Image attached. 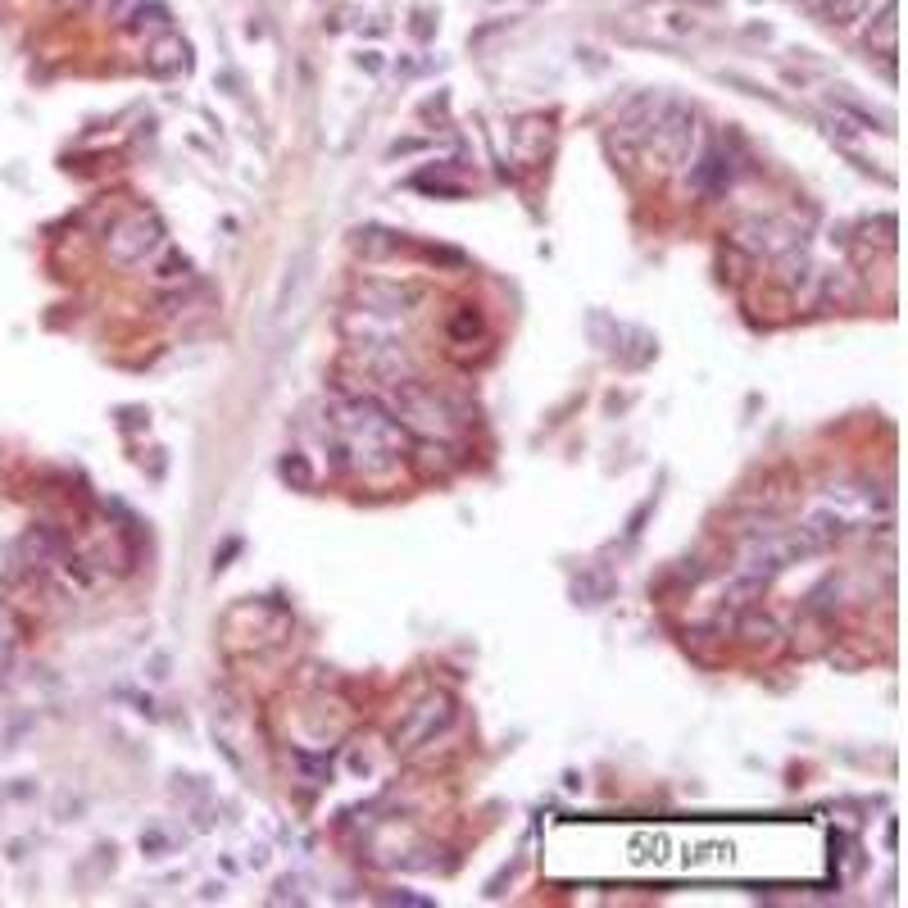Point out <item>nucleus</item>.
Masks as SVG:
<instances>
[{"label":"nucleus","instance_id":"nucleus-15","mask_svg":"<svg viewBox=\"0 0 908 908\" xmlns=\"http://www.w3.org/2000/svg\"><path fill=\"white\" fill-rule=\"evenodd\" d=\"M355 246L364 250V255H373V259H382V255H391L400 241L391 237V232H382V227H359L355 232Z\"/></svg>","mask_w":908,"mask_h":908},{"label":"nucleus","instance_id":"nucleus-25","mask_svg":"<svg viewBox=\"0 0 908 908\" xmlns=\"http://www.w3.org/2000/svg\"><path fill=\"white\" fill-rule=\"evenodd\" d=\"M5 668H10V645H0V681H5Z\"/></svg>","mask_w":908,"mask_h":908},{"label":"nucleus","instance_id":"nucleus-13","mask_svg":"<svg viewBox=\"0 0 908 908\" xmlns=\"http://www.w3.org/2000/svg\"><path fill=\"white\" fill-rule=\"evenodd\" d=\"M895 37H899V5L886 0L877 14V23L868 28V50H877L881 60H895Z\"/></svg>","mask_w":908,"mask_h":908},{"label":"nucleus","instance_id":"nucleus-11","mask_svg":"<svg viewBox=\"0 0 908 908\" xmlns=\"http://www.w3.org/2000/svg\"><path fill=\"white\" fill-rule=\"evenodd\" d=\"M309 273H314V246H300L296 255H291V264H287V277H282V287H277V305H273L277 318H287L291 309H296L300 291L309 287Z\"/></svg>","mask_w":908,"mask_h":908},{"label":"nucleus","instance_id":"nucleus-9","mask_svg":"<svg viewBox=\"0 0 908 908\" xmlns=\"http://www.w3.org/2000/svg\"><path fill=\"white\" fill-rule=\"evenodd\" d=\"M691 187L700 191V196H722V191L731 187V159L722 155L718 141H709L704 155L691 159Z\"/></svg>","mask_w":908,"mask_h":908},{"label":"nucleus","instance_id":"nucleus-4","mask_svg":"<svg viewBox=\"0 0 908 908\" xmlns=\"http://www.w3.org/2000/svg\"><path fill=\"white\" fill-rule=\"evenodd\" d=\"M159 250H164V223H159V214H150V209L119 218L105 237V255L114 259V264H141V259L159 255Z\"/></svg>","mask_w":908,"mask_h":908},{"label":"nucleus","instance_id":"nucleus-23","mask_svg":"<svg viewBox=\"0 0 908 908\" xmlns=\"http://www.w3.org/2000/svg\"><path fill=\"white\" fill-rule=\"evenodd\" d=\"M359 64H364L368 73H377V69H382V60H377V50H364V55H359Z\"/></svg>","mask_w":908,"mask_h":908},{"label":"nucleus","instance_id":"nucleus-6","mask_svg":"<svg viewBox=\"0 0 908 908\" xmlns=\"http://www.w3.org/2000/svg\"><path fill=\"white\" fill-rule=\"evenodd\" d=\"M450 722H454V700L445 691H432L405 713V722L395 727L391 745L400 754H414V750H423V745H432L441 731H450Z\"/></svg>","mask_w":908,"mask_h":908},{"label":"nucleus","instance_id":"nucleus-1","mask_svg":"<svg viewBox=\"0 0 908 908\" xmlns=\"http://www.w3.org/2000/svg\"><path fill=\"white\" fill-rule=\"evenodd\" d=\"M327 423H332L341 454H350V468H359L364 477H386L400 464L405 427H400V418L382 400H368V395L332 400L327 405Z\"/></svg>","mask_w":908,"mask_h":908},{"label":"nucleus","instance_id":"nucleus-26","mask_svg":"<svg viewBox=\"0 0 908 908\" xmlns=\"http://www.w3.org/2000/svg\"><path fill=\"white\" fill-rule=\"evenodd\" d=\"M804 5H809V10H822V5H827V0H804Z\"/></svg>","mask_w":908,"mask_h":908},{"label":"nucleus","instance_id":"nucleus-2","mask_svg":"<svg viewBox=\"0 0 908 908\" xmlns=\"http://www.w3.org/2000/svg\"><path fill=\"white\" fill-rule=\"evenodd\" d=\"M386 409L400 418L405 432L414 427V432H423V436H454L459 427H464V414H459V405H454L450 395L436 391V386L414 382V377H405V382L391 386Z\"/></svg>","mask_w":908,"mask_h":908},{"label":"nucleus","instance_id":"nucleus-19","mask_svg":"<svg viewBox=\"0 0 908 908\" xmlns=\"http://www.w3.org/2000/svg\"><path fill=\"white\" fill-rule=\"evenodd\" d=\"M141 849H146L150 859H159V854H168V836L159 827H150V831H141Z\"/></svg>","mask_w":908,"mask_h":908},{"label":"nucleus","instance_id":"nucleus-21","mask_svg":"<svg viewBox=\"0 0 908 908\" xmlns=\"http://www.w3.org/2000/svg\"><path fill=\"white\" fill-rule=\"evenodd\" d=\"M741 632L745 636H750V641H768V636H777V627H772V622L768 618H745V627H741Z\"/></svg>","mask_w":908,"mask_h":908},{"label":"nucleus","instance_id":"nucleus-16","mask_svg":"<svg viewBox=\"0 0 908 908\" xmlns=\"http://www.w3.org/2000/svg\"><path fill=\"white\" fill-rule=\"evenodd\" d=\"M159 282H191V259L182 250H164V264L155 268Z\"/></svg>","mask_w":908,"mask_h":908},{"label":"nucleus","instance_id":"nucleus-3","mask_svg":"<svg viewBox=\"0 0 908 908\" xmlns=\"http://www.w3.org/2000/svg\"><path fill=\"white\" fill-rule=\"evenodd\" d=\"M695 132H700L695 128V109L677 96H663V105H659V114H654L650 132H645L641 150L663 168V173H677V168H686L695 155Z\"/></svg>","mask_w":908,"mask_h":908},{"label":"nucleus","instance_id":"nucleus-20","mask_svg":"<svg viewBox=\"0 0 908 908\" xmlns=\"http://www.w3.org/2000/svg\"><path fill=\"white\" fill-rule=\"evenodd\" d=\"M477 332H482V323H477L473 309H464V314L450 323V336H459V341H464V336H477Z\"/></svg>","mask_w":908,"mask_h":908},{"label":"nucleus","instance_id":"nucleus-17","mask_svg":"<svg viewBox=\"0 0 908 908\" xmlns=\"http://www.w3.org/2000/svg\"><path fill=\"white\" fill-rule=\"evenodd\" d=\"M282 477H287L296 491H309V486H314V468H309L305 454H287V459H282Z\"/></svg>","mask_w":908,"mask_h":908},{"label":"nucleus","instance_id":"nucleus-24","mask_svg":"<svg viewBox=\"0 0 908 908\" xmlns=\"http://www.w3.org/2000/svg\"><path fill=\"white\" fill-rule=\"evenodd\" d=\"M432 259H441V264H464V255H454V250H432Z\"/></svg>","mask_w":908,"mask_h":908},{"label":"nucleus","instance_id":"nucleus-12","mask_svg":"<svg viewBox=\"0 0 908 908\" xmlns=\"http://www.w3.org/2000/svg\"><path fill=\"white\" fill-rule=\"evenodd\" d=\"M418 300H423L418 287H382V282H373V287L359 291V305H364L359 314H405Z\"/></svg>","mask_w":908,"mask_h":908},{"label":"nucleus","instance_id":"nucleus-5","mask_svg":"<svg viewBox=\"0 0 908 908\" xmlns=\"http://www.w3.org/2000/svg\"><path fill=\"white\" fill-rule=\"evenodd\" d=\"M831 514L845 518V527L854 532L859 523H872V518H886L890 514V491H881L877 482L868 477H845V482H831L827 495H822Z\"/></svg>","mask_w":908,"mask_h":908},{"label":"nucleus","instance_id":"nucleus-22","mask_svg":"<svg viewBox=\"0 0 908 908\" xmlns=\"http://www.w3.org/2000/svg\"><path fill=\"white\" fill-rule=\"evenodd\" d=\"M386 904H409V908H427L432 899H423V895H405V890H395V895H386Z\"/></svg>","mask_w":908,"mask_h":908},{"label":"nucleus","instance_id":"nucleus-27","mask_svg":"<svg viewBox=\"0 0 908 908\" xmlns=\"http://www.w3.org/2000/svg\"><path fill=\"white\" fill-rule=\"evenodd\" d=\"M105 5H109V10H114V5H119V0H105Z\"/></svg>","mask_w":908,"mask_h":908},{"label":"nucleus","instance_id":"nucleus-18","mask_svg":"<svg viewBox=\"0 0 908 908\" xmlns=\"http://www.w3.org/2000/svg\"><path fill=\"white\" fill-rule=\"evenodd\" d=\"M573 595H577V604H604L613 595V582L609 577H582V582L573 586Z\"/></svg>","mask_w":908,"mask_h":908},{"label":"nucleus","instance_id":"nucleus-7","mask_svg":"<svg viewBox=\"0 0 908 908\" xmlns=\"http://www.w3.org/2000/svg\"><path fill=\"white\" fill-rule=\"evenodd\" d=\"M736 246L750 250V255H786L790 246H795V237H790V227L777 223V218H745L741 227H736Z\"/></svg>","mask_w":908,"mask_h":908},{"label":"nucleus","instance_id":"nucleus-14","mask_svg":"<svg viewBox=\"0 0 908 908\" xmlns=\"http://www.w3.org/2000/svg\"><path fill=\"white\" fill-rule=\"evenodd\" d=\"M128 32H168V10L159 5V0H146V5H132L128 10V23H123Z\"/></svg>","mask_w":908,"mask_h":908},{"label":"nucleus","instance_id":"nucleus-10","mask_svg":"<svg viewBox=\"0 0 908 908\" xmlns=\"http://www.w3.org/2000/svg\"><path fill=\"white\" fill-rule=\"evenodd\" d=\"M146 69L159 73V78H173V73L191 69V46L178 37V32H159L146 50Z\"/></svg>","mask_w":908,"mask_h":908},{"label":"nucleus","instance_id":"nucleus-8","mask_svg":"<svg viewBox=\"0 0 908 908\" xmlns=\"http://www.w3.org/2000/svg\"><path fill=\"white\" fill-rule=\"evenodd\" d=\"M663 105V91H641V96H632L627 105L618 109V123H613V137L618 141H632V146H641L645 132H650L654 114H659Z\"/></svg>","mask_w":908,"mask_h":908}]
</instances>
